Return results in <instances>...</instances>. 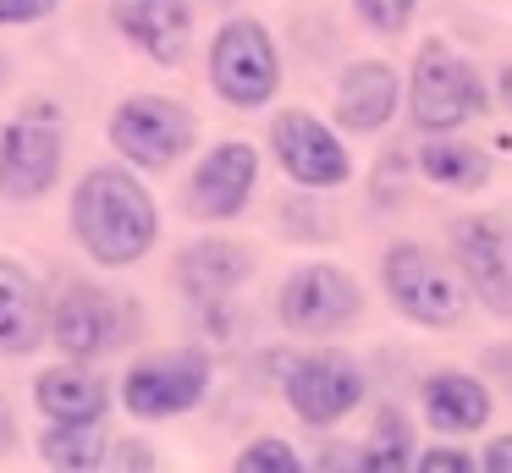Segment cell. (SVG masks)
<instances>
[{
  "label": "cell",
  "instance_id": "28",
  "mask_svg": "<svg viewBox=\"0 0 512 473\" xmlns=\"http://www.w3.org/2000/svg\"><path fill=\"white\" fill-rule=\"evenodd\" d=\"M479 468L485 473H512V435H496L485 451H479Z\"/></svg>",
  "mask_w": 512,
  "mask_h": 473
},
{
  "label": "cell",
  "instance_id": "14",
  "mask_svg": "<svg viewBox=\"0 0 512 473\" xmlns=\"http://www.w3.org/2000/svg\"><path fill=\"white\" fill-rule=\"evenodd\" d=\"M111 22L138 55L182 66L193 50V0H111Z\"/></svg>",
  "mask_w": 512,
  "mask_h": 473
},
{
  "label": "cell",
  "instance_id": "7",
  "mask_svg": "<svg viewBox=\"0 0 512 473\" xmlns=\"http://www.w3.org/2000/svg\"><path fill=\"white\" fill-rule=\"evenodd\" d=\"M61 165H67V132L56 105H28L0 127V198L39 204L61 182Z\"/></svg>",
  "mask_w": 512,
  "mask_h": 473
},
{
  "label": "cell",
  "instance_id": "5",
  "mask_svg": "<svg viewBox=\"0 0 512 473\" xmlns=\"http://www.w3.org/2000/svg\"><path fill=\"white\" fill-rule=\"evenodd\" d=\"M210 88L232 110H265L281 94V50L259 17L232 11L210 33Z\"/></svg>",
  "mask_w": 512,
  "mask_h": 473
},
{
  "label": "cell",
  "instance_id": "15",
  "mask_svg": "<svg viewBox=\"0 0 512 473\" xmlns=\"http://www.w3.org/2000/svg\"><path fill=\"white\" fill-rule=\"evenodd\" d=\"M402 99H408V88H402L397 66L380 61V55H364V61L342 66L331 110H336V127L342 132H380V127H391Z\"/></svg>",
  "mask_w": 512,
  "mask_h": 473
},
{
  "label": "cell",
  "instance_id": "25",
  "mask_svg": "<svg viewBox=\"0 0 512 473\" xmlns=\"http://www.w3.org/2000/svg\"><path fill=\"white\" fill-rule=\"evenodd\" d=\"M424 0H353L358 22H364L369 33H380V39H391V33H402L413 17H419Z\"/></svg>",
  "mask_w": 512,
  "mask_h": 473
},
{
  "label": "cell",
  "instance_id": "1",
  "mask_svg": "<svg viewBox=\"0 0 512 473\" xmlns=\"http://www.w3.org/2000/svg\"><path fill=\"white\" fill-rule=\"evenodd\" d=\"M72 237L100 270H127L160 242V204L138 165H89L72 187Z\"/></svg>",
  "mask_w": 512,
  "mask_h": 473
},
{
  "label": "cell",
  "instance_id": "13",
  "mask_svg": "<svg viewBox=\"0 0 512 473\" xmlns=\"http://www.w3.org/2000/svg\"><path fill=\"white\" fill-rule=\"evenodd\" d=\"M254 187H259V149L248 138H221L193 165L182 204L199 220H237L254 204Z\"/></svg>",
  "mask_w": 512,
  "mask_h": 473
},
{
  "label": "cell",
  "instance_id": "9",
  "mask_svg": "<svg viewBox=\"0 0 512 473\" xmlns=\"http://www.w3.org/2000/svg\"><path fill=\"white\" fill-rule=\"evenodd\" d=\"M358 314H364V292H358V281L342 270V264H298V270L287 275V281L276 286V319L287 336H336V330L358 325Z\"/></svg>",
  "mask_w": 512,
  "mask_h": 473
},
{
  "label": "cell",
  "instance_id": "6",
  "mask_svg": "<svg viewBox=\"0 0 512 473\" xmlns=\"http://www.w3.org/2000/svg\"><path fill=\"white\" fill-rule=\"evenodd\" d=\"M210 391V352L204 347H171V352H149V358H133L122 374V407L138 424H166V418H182L204 402Z\"/></svg>",
  "mask_w": 512,
  "mask_h": 473
},
{
  "label": "cell",
  "instance_id": "12",
  "mask_svg": "<svg viewBox=\"0 0 512 473\" xmlns=\"http://www.w3.org/2000/svg\"><path fill=\"white\" fill-rule=\"evenodd\" d=\"M452 264L485 314L512 319V226L496 215L452 220Z\"/></svg>",
  "mask_w": 512,
  "mask_h": 473
},
{
  "label": "cell",
  "instance_id": "29",
  "mask_svg": "<svg viewBox=\"0 0 512 473\" xmlns=\"http://www.w3.org/2000/svg\"><path fill=\"white\" fill-rule=\"evenodd\" d=\"M17 446V418H12V402L0 396V451H12Z\"/></svg>",
  "mask_w": 512,
  "mask_h": 473
},
{
  "label": "cell",
  "instance_id": "11",
  "mask_svg": "<svg viewBox=\"0 0 512 473\" xmlns=\"http://www.w3.org/2000/svg\"><path fill=\"white\" fill-rule=\"evenodd\" d=\"M270 154H276V165L303 193H331V187H342L353 176V154L336 138V121L298 110V105L270 121Z\"/></svg>",
  "mask_w": 512,
  "mask_h": 473
},
{
  "label": "cell",
  "instance_id": "22",
  "mask_svg": "<svg viewBox=\"0 0 512 473\" xmlns=\"http://www.w3.org/2000/svg\"><path fill=\"white\" fill-rule=\"evenodd\" d=\"M419 440H413V424L402 418V407H380L375 424H369V440L358 446V468L364 473H408L419 462Z\"/></svg>",
  "mask_w": 512,
  "mask_h": 473
},
{
  "label": "cell",
  "instance_id": "8",
  "mask_svg": "<svg viewBox=\"0 0 512 473\" xmlns=\"http://www.w3.org/2000/svg\"><path fill=\"white\" fill-rule=\"evenodd\" d=\"M105 132H111V149L122 154L127 165H138V171H171V165L199 143L193 110L177 105V99H166V94L122 99V105L111 110V121H105Z\"/></svg>",
  "mask_w": 512,
  "mask_h": 473
},
{
  "label": "cell",
  "instance_id": "10",
  "mask_svg": "<svg viewBox=\"0 0 512 473\" xmlns=\"http://www.w3.org/2000/svg\"><path fill=\"white\" fill-rule=\"evenodd\" d=\"M369 391V374L353 352L342 347H320V352H303L292 358V369L281 374V396H287L292 418L309 429H331L364 402Z\"/></svg>",
  "mask_w": 512,
  "mask_h": 473
},
{
  "label": "cell",
  "instance_id": "21",
  "mask_svg": "<svg viewBox=\"0 0 512 473\" xmlns=\"http://www.w3.org/2000/svg\"><path fill=\"white\" fill-rule=\"evenodd\" d=\"M39 462L56 473L111 468V440L100 435V424H45L39 429Z\"/></svg>",
  "mask_w": 512,
  "mask_h": 473
},
{
  "label": "cell",
  "instance_id": "3",
  "mask_svg": "<svg viewBox=\"0 0 512 473\" xmlns=\"http://www.w3.org/2000/svg\"><path fill=\"white\" fill-rule=\"evenodd\" d=\"M138 336V303L89 275H61L50 286V347L61 358H105Z\"/></svg>",
  "mask_w": 512,
  "mask_h": 473
},
{
  "label": "cell",
  "instance_id": "24",
  "mask_svg": "<svg viewBox=\"0 0 512 473\" xmlns=\"http://www.w3.org/2000/svg\"><path fill=\"white\" fill-rule=\"evenodd\" d=\"M281 231H287L292 242H331L336 220H331V209H320L314 198H287V204H281Z\"/></svg>",
  "mask_w": 512,
  "mask_h": 473
},
{
  "label": "cell",
  "instance_id": "30",
  "mask_svg": "<svg viewBox=\"0 0 512 473\" xmlns=\"http://www.w3.org/2000/svg\"><path fill=\"white\" fill-rule=\"evenodd\" d=\"M496 105H501V110H512V61L496 72Z\"/></svg>",
  "mask_w": 512,
  "mask_h": 473
},
{
  "label": "cell",
  "instance_id": "18",
  "mask_svg": "<svg viewBox=\"0 0 512 473\" xmlns=\"http://www.w3.org/2000/svg\"><path fill=\"white\" fill-rule=\"evenodd\" d=\"M419 407L435 435H479L490 424V413H496V396L468 369H435L419 385Z\"/></svg>",
  "mask_w": 512,
  "mask_h": 473
},
{
  "label": "cell",
  "instance_id": "26",
  "mask_svg": "<svg viewBox=\"0 0 512 473\" xmlns=\"http://www.w3.org/2000/svg\"><path fill=\"white\" fill-rule=\"evenodd\" d=\"M413 468L419 473H474L479 457H468V451H457V446H430V451H419Z\"/></svg>",
  "mask_w": 512,
  "mask_h": 473
},
{
  "label": "cell",
  "instance_id": "20",
  "mask_svg": "<svg viewBox=\"0 0 512 473\" xmlns=\"http://www.w3.org/2000/svg\"><path fill=\"white\" fill-rule=\"evenodd\" d=\"M419 171H424V182L446 187V193H479L490 182V154L479 143L446 138V132H424Z\"/></svg>",
  "mask_w": 512,
  "mask_h": 473
},
{
  "label": "cell",
  "instance_id": "4",
  "mask_svg": "<svg viewBox=\"0 0 512 473\" xmlns=\"http://www.w3.org/2000/svg\"><path fill=\"white\" fill-rule=\"evenodd\" d=\"M490 110L485 77L446 39H430L408 66V116L419 132H457Z\"/></svg>",
  "mask_w": 512,
  "mask_h": 473
},
{
  "label": "cell",
  "instance_id": "19",
  "mask_svg": "<svg viewBox=\"0 0 512 473\" xmlns=\"http://www.w3.org/2000/svg\"><path fill=\"white\" fill-rule=\"evenodd\" d=\"M254 281V253L232 237H199L177 253V286L204 303V297H237Z\"/></svg>",
  "mask_w": 512,
  "mask_h": 473
},
{
  "label": "cell",
  "instance_id": "27",
  "mask_svg": "<svg viewBox=\"0 0 512 473\" xmlns=\"http://www.w3.org/2000/svg\"><path fill=\"white\" fill-rule=\"evenodd\" d=\"M61 0H0V28H28V22H45Z\"/></svg>",
  "mask_w": 512,
  "mask_h": 473
},
{
  "label": "cell",
  "instance_id": "31",
  "mask_svg": "<svg viewBox=\"0 0 512 473\" xmlns=\"http://www.w3.org/2000/svg\"><path fill=\"white\" fill-rule=\"evenodd\" d=\"M0 83H6V61H0Z\"/></svg>",
  "mask_w": 512,
  "mask_h": 473
},
{
  "label": "cell",
  "instance_id": "2",
  "mask_svg": "<svg viewBox=\"0 0 512 473\" xmlns=\"http://www.w3.org/2000/svg\"><path fill=\"white\" fill-rule=\"evenodd\" d=\"M380 286H386V303L419 330H457L468 319V297H474L457 264H446L441 253L408 237L380 253Z\"/></svg>",
  "mask_w": 512,
  "mask_h": 473
},
{
  "label": "cell",
  "instance_id": "23",
  "mask_svg": "<svg viewBox=\"0 0 512 473\" xmlns=\"http://www.w3.org/2000/svg\"><path fill=\"white\" fill-rule=\"evenodd\" d=\"M232 468L237 473H303V457L292 451V440L259 435V440H248V446L232 457Z\"/></svg>",
  "mask_w": 512,
  "mask_h": 473
},
{
  "label": "cell",
  "instance_id": "17",
  "mask_svg": "<svg viewBox=\"0 0 512 473\" xmlns=\"http://www.w3.org/2000/svg\"><path fill=\"white\" fill-rule=\"evenodd\" d=\"M34 407L45 413V424H100L111 413V385L94 363L61 358L34 374Z\"/></svg>",
  "mask_w": 512,
  "mask_h": 473
},
{
  "label": "cell",
  "instance_id": "16",
  "mask_svg": "<svg viewBox=\"0 0 512 473\" xmlns=\"http://www.w3.org/2000/svg\"><path fill=\"white\" fill-rule=\"evenodd\" d=\"M50 341V292L17 259H0V358H34Z\"/></svg>",
  "mask_w": 512,
  "mask_h": 473
}]
</instances>
